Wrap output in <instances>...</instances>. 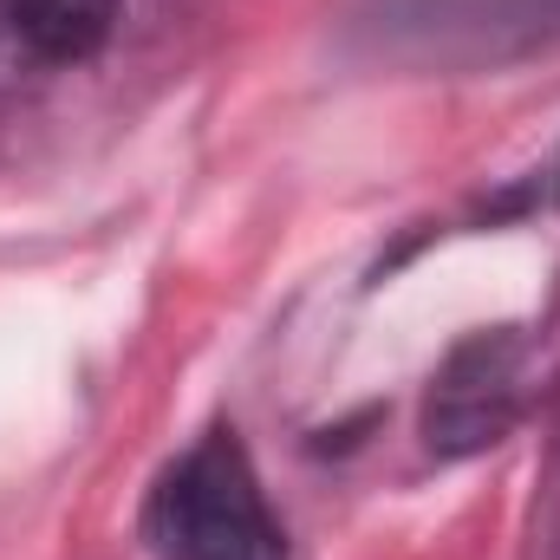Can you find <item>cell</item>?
<instances>
[{
	"mask_svg": "<svg viewBox=\"0 0 560 560\" xmlns=\"http://www.w3.org/2000/svg\"><path fill=\"white\" fill-rule=\"evenodd\" d=\"M143 535L156 560H287L255 463L229 430L202 436L183 463L163 469L143 509Z\"/></svg>",
	"mask_w": 560,
	"mask_h": 560,
	"instance_id": "obj_1",
	"label": "cell"
},
{
	"mask_svg": "<svg viewBox=\"0 0 560 560\" xmlns=\"http://www.w3.org/2000/svg\"><path fill=\"white\" fill-rule=\"evenodd\" d=\"M118 13H125V0H13V7H7L13 33H20L39 59H52V66L92 59V52L118 33Z\"/></svg>",
	"mask_w": 560,
	"mask_h": 560,
	"instance_id": "obj_3",
	"label": "cell"
},
{
	"mask_svg": "<svg viewBox=\"0 0 560 560\" xmlns=\"http://www.w3.org/2000/svg\"><path fill=\"white\" fill-rule=\"evenodd\" d=\"M509 423V339H476L450 359V372L430 392V443L476 450L495 443Z\"/></svg>",
	"mask_w": 560,
	"mask_h": 560,
	"instance_id": "obj_2",
	"label": "cell"
}]
</instances>
